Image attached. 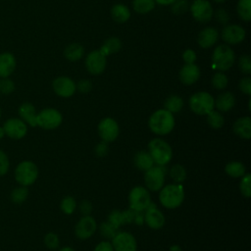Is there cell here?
Segmentation results:
<instances>
[{
  "label": "cell",
  "mask_w": 251,
  "mask_h": 251,
  "mask_svg": "<svg viewBox=\"0 0 251 251\" xmlns=\"http://www.w3.org/2000/svg\"><path fill=\"white\" fill-rule=\"evenodd\" d=\"M176 125L174 114L166 109L155 111L148 120L150 130L157 135H166L173 131Z\"/></svg>",
  "instance_id": "obj_1"
},
{
  "label": "cell",
  "mask_w": 251,
  "mask_h": 251,
  "mask_svg": "<svg viewBox=\"0 0 251 251\" xmlns=\"http://www.w3.org/2000/svg\"><path fill=\"white\" fill-rule=\"evenodd\" d=\"M159 200L166 209H176L184 200V188L181 183H171L164 185L159 190Z\"/></svg>",
  "instance_id": "obj_2"
},
{
  "label": "cell",
  "mask_w": 251,
  "mask_h": 251,
  "mask_svg": "<svg viewBox=\"0 0 251 251\" xmlns=\"http://www.w3.org/2000/svg\"><path fill=\"white\" fill-rule=\"evenodd\" d=\"M148 152L151 155L154 164L157 166H166L173 158V149L171 145L159 137L149 141Z\"/></svg>",
  "instance_id": "obj_3"
},
{
  "label": "cell",
  "mask_w": 251,
  "mask_h": 251,
  "mask_svg": "<svg viewBox=\"0 0 251 251\" xmlns=\"http://www.w3.org/2000/svg\"><path fill=\"white\" fill-rule=\"evenodd\" d=\"M14 176L19 185L28 187L36 181L38 177V168L32 161L24 160L16 166Z\"/></svg>",
  "instance_id": "obj_4"
},
{
  "label": "cell",
  "mask_w": 251,
  "mask_h": 251,
  "mask_svg": "<svg viewBox=\"0 0 251 251\" xmlns=\"http://www.w3.org/2000/svg\"><path fill=\"white\" fill-rule=\"evenodd\" d=\"M234 52L227 44H221L217 46L213 52V68L220 72H225L230 69L234 63Z\"/></svg>",
  "instance_id": "obj_5"
},
{
  "label": "cell",
  "mask_w": 251,
  "mask_h": 251,
  "mask_svg": "<svg viewBox=\"0 0 251 251\" xmlns=\"http://www.w3.org/2000/svg\"><path fill=\"white\" fill-rule=\"evenodd\" d=\"M189 107L194 114L204 116L214 110L215 99L209 92L198 91L190 96Z\"/></svg>",
  "instance_id": "obj_6"
},
{
  "label": "cell",
  "mask_w": 251,
  "mask_h": 251,
  "mask_svg": "<svg viewBox=\"0 0 251 251\" xmlns=\"http://www.w3.org/2000/svg\"><path fill=\"white\" fill-rule=\"evenodd\" d=\"M151 203V196L146 187L137 185L131 188L128 193L129 209L136 212H144Z\"/></svg>",
  "instance_id": "obj_7"
},
{
  "label": "cell",
  "mask_w": 251,
  "mask_h": 251,
  "mask_svg": "<svg viewBox=\"0 0 251 251\" xmlns=\"http://www.w3.org/2000/svg\"><path fill=\"white\" fill-rule=\"evenodd\" d=\"M62 122V114L54 108H45L36 115V126L46 130H52L59 127Z\"/></svg>",
  "instance_id": "obj_8"
},
{
  "label": "cell",
  "mask_w": 251,
  "mask_h": 251,
  "mask_svg": "<svg viewBox=\"0 0 251 251\" xmlns=\"http://www.w3.org/2000/svg\"><path fill=\"white\" fill-rule=\"evenodd\" d=\"M166 169L164 166H153L145 171L144 182L146 188L150 191H159L165 183Z\"/></svg>",
  "instance_id": "obj_9"
},
{
  "label": "cell",
  "mask_w": 251,
  "mask_h": 251,
  "mask_svg": "<svg viewBox=\"0 0 251 251\" xmlns=\"http://www.w3.org/2000/svg\"><path fill=\"white\" fill-rule=\"evenodd\" d=\"M2 126L5 135L13 140L23 139L27 134V125L20 118L7 119Z\"/></svg>",
  "instance_id": "obj_10"
},
{
  "label": "cell",
  "mask_w": 251,
  "mask_h": 251,
  "mask_svg": "<svg viewBox=\"0 0 251 251\" xmlns=\"http://www.w3.org/2000/svg\"><path fill=\"white\" fill-rule=\"evenodd\" d=\"M97 131L100 138L105 142H112L116 140L120 133V127L116 120L113 118H104L97 126Z\"/></svg>",
  "instance_id": "obj_11"
},
{
  "label": "cell",
  "mask_w": 251,
  "mask_h": 251,
  "mask_svg": "<svg viewBox=\"0 0 251 251\" xmlns=\"http://www.w3.org/2000/svg\"><path fill=\"white\" fill-rule=\"evenodd\" d=\"M114 251H136L137 242L135 237L127 231H118L112 238Z\"/></svg>",
  "instance_id": "obj_12"
},
{
  "label": "cell",
  "mask_w": 251,
  "mask_h": 251,
  "mask_svg": "<svg viewBox=\"0 0 251 251\" xmlns=\"http://www.w3.org/2000/svg\"><path fill=\"white\" fill-rule=\"evenodd\" d=\"M192 17L199 23H207L213 17V7L208 0H194L190 6Z\"/></svg>",
  "instance_id": "obj_13"
},
{
  "label": "cell",
  "mask_w": 251,
  "mask_h": 251,
  "mask_svg": "<svg viewBox=\"0 0 251 251\" xmlns=\"http://www.w3.org/2000/svg\"><path fill=\"white\" fill-rule=\"evenodd\" d=\"M97 229V223L90 215L82 216L75 227V236L78 239L85 240L91 237Z\"/></svg>",
  "instance_id": "obj_14"
},
{
  "label": "cell",
  "mask_w": 251,
  "mask_h": 251,
  "mask_svg": "<svg viewBox=\"0 0 251 251\" xmlns=\"http://www.w3.org/2000/svg\"><path fill=\"white\" fill-rule=\"evenodd\" d=\"M106 56L100 50H94L88 53L85 59L86 70L91 75H100L106 68Z\"/></svg>",
  "instance_id": "obj_15"
},
{
  "label": "cell",
  "mask_w": 251,
  "mask_h": 251,
  "mask_svg": "<svg viewBox=\"0 0 251 251\" xmlns=\"http://www.w3.org/2000/svg\"><path fill=\"white\" fill-rule=\"evenodd\" d=\"M54 92L63 98H68L74 95L76 90L75 81L68 76H58L52 82Z\"/></svg>",
  "instance_id": "obj_16"
},
{
  "label": "cell",
  "mask_w": 251,
  "mask_h": 251,
  "mask_svg": "<svg viewBox=\"0 0 251 251\" xmlns=\"http://www.w3.org/2000/svg\"><path fill=\"white\" fill-rule=\"evenodd\" d=\"M144 224L152 229H159L165 225L164 214L156 207L154 203H150L147 209L143 212Z\"/></svg>",
  "instance_id": "obj_17"
},
{
  "label": "cell",
  "mask_w": 251,
  "mask_h": 251,
  "mask_svg": "<svg viewBox=\"0 0 251 251\" xmlns=\"http://www.w3.org/2000/svg\"><path fill=\"white\" fill-rule=\"evenodd\" d=\"M245 29L238 25H227L222 30V38L226 44H238L244 40Z\"/></svg>",
  "instance_id": "obj_18"
},
{
  "label": "cell",
  "mask_w": 251,
  "mask_h": 251,
  "mask_svg": "<svg viewBox=\"0 0 251 251\" xmlns=\"http://www.w3.org/2000/svg\"><path fill=\"white\" fill-rule=\"evenodd\" d=\"M17 60L11 52L0 53V78L9 77L16 70Z\"/></svg>",
  "instance_id": "obj_19"
},
{
  "label": "cell",
  "mask_w": 251,
  "mask_h": 251,
  "mask_svg": "<svg viewBox=\"0 0 251 251\" xmlns=\"http://www.w3.org/2000/svg\"><path fill=\"white\" fill-rule=\"evenodd\" d=\"M200 77V69L195 64H185L179 71V79L185 85L195 83Z\"/></svg>",
  "instance_id": "obj_20"
},
{
  "label": "cell",
  "mask_w": 251,
  "mask_h": 251,
  "mask_svg": "<svg viewBox=\"0 0 251 251\" xmlns=\"http://www.w3.org/2000/svg\"><path fill=\"white\" fill-rule=\"evenodd\" d=\"M19 118L29 126H36V109L30 102H24L18 108Z\"/></svg>",
  "instance_id": "obj_21"
},
{
  "label": "cell",
  "mask_w": 251,
  "mask_h": 251,
  "mask_svg": "<svg viewBox=\"0 0 251 251\" xmlns=\"http://www.w3.org/2000/svg\"><path fill=\"white\" fill-rule=\"evenodd\" d=\"M134 211L128 209L126 211H118L114 210L108 215V222L114 225L116 227H120L123 225H127L133 222Z\"/></svg>",
  "instance_id": "obj_22"
},
{
  "label": "cell",
  "mask_w": 251,
  "mask_h": 251,
  "mask_svg": "<svg viewBox=\"0 0 251 251\" xmlns=\"http://www.w3.org/2000/svg\"><path fill=\"white\" fill-rule=\"evenodd\" d=\"M219 38V32L215 27L208 26L202 29L197 37V42L201 48L208 49L212 47Z\"/></svg>",
  "instance_id": "obj_23"
},
{
  "label": "cell",
  "mask_w": 251,
  "mask_h": 251,
  "mask_svg": "<svg viewBox=\"0 0 251 251\" xmlns=\"http://www.w3.org/2000/svg\"><path fill=\"white\" fill-rule=\"evenodd\" d=\"M233 132L242 139L251 138V118L249 116L237 119L232 126Z\"/></svg>",
  "instance_id": "obj_24"
},
{
  "label": "cell",
  "mask_w": 251,
  "mask_h": 251,
  "mask_svg": "<svg viewBox=\"0 0 251 251\" xmlns=\"http://www.w3.org/2000/svg\"><path fill=\"white\" fill-rule=\"evenodd\" d=\"M235 105V97L234 95L229 92L226 91L218 95L215 100V108L219 112H228L230 111Z\"/></svg>",
  "instance_id": "obj_25"
},
{
  "label": "cell",
  "mask_w": 251,
  "mask_h": 251,
  "mask_svg": "<svg viewBox=\"0 0 251 251\" xmlns=\"http://www.w3.org/2000/svg\"><path fill=\"white\" fill-rule=\"evenodd\" d=\"M133 163L139 171H147L154 166V161L148 151L141 150L135 153L133 157Z\"/></svg>",
  "instance_id": "obj_26"
},
{
  "label": "cell",
  "mask_w": 251,
  "mask_h": 251,
  "mask_svg": "<svg viewBox=\"0 0 251 251\" xmlns=\"http://www.w3.org/2000/svg\"><path fill=\"white\" fill-rule=\"evenodd\" d=\"M111 16L116 23L123 24L129 19L130 11L124 4H116L111 9Z\"/></svg>",
  "instance_id": "obj_27"
},
{
  "label": "cell",
  "mask_w": 251,
  "mask_h": 251,
  "mask_svg": "<svg viewBox=\"0 0 251 251\" xmlns=\"http://www.w3.org/2000/svg\"><path fill=\"white\" fill-rule=\"evenodd\" d=\"M225 172L227 176L233 178H239L246 174V168L239 161H231L225 166Z\"/></svg>",
  "instance_id": "obj_28"
},
{
  "label": "cell",
  "mask_w": 251,
  "mask_h": 251,
  "mask_svg": "<svg viewBox=\"0 0 251 251\" xmlns=\"http://www.w3.org/2000/svg\"><path fill=\"white\" fill-rule=\"evenodd\" d=\"M84 54V48L79 43H72L68 45L64 51L65 57L72 62H75L82 58Z\"/></svg>",
  "instance_id": "obj_29"
},
{
  "label": "cell",
  "mask_w": 251,
  "mask_h": 251,
  "mask_svg": "<svg viewBox=\"0 0 251 251\" xmlns=\"http://www.w3.org/2000/svg\"><path fill=\"white\" fill-rule=\"evenodd\" d=\"M122 47V42L118 37H109L107 38L104 43L102 44L100 51L105 55H110V54H114L116 52H118Z\"/></svg>",
  "instance_id": "obj_30"
},
{
  "label": "cell",
  "mask_w": 251,
  "mask_h": 251,
  "mask_svg": "<svg viewBox=\"0 0 251 251\" xmlns=\"http://www.w3.org/2000/svg\"><path fill=\"white\" fill-rule=\"evenodd\" d=\"M183 100L178 95H170L164 102V109L172 114L179 112L183 108Z\"/></svg>",
  "instance_id": "obj_31"
},
{
  "label": "cell",
  "mask_w": 251,
  "mask_h": 251,
  "mask_svg": "<svg viewBox=\"0 0 251 251\" xmlns=\"http://www.w3.org/2000/svg\"><path fill=\"white\" fill-rule=\"evenodd\" d=\"M28 197V189L26 186L19 185L15 187L10 193V199L15 204L24 203Z\"/></svg>",
  "instance_id": "obj_32"
},
{
  "label": "cell",
  "mask_w": 251,
  "mask_h": 251,
  "mask_svg": "<svg viewBox=\"0 0 251 251\" xmlns=\"http://www.w3.org/2000/svg\"><path fill=\"white\" fill-rule=\"evenodd\" d=\"M206 116H207V123L210 127H212L213 129H220L221 127H223L225 124V118L221 114V112L212 110Z\"/></svg>",
  "instance_id": "obj_33"
},
{
  "label": "cell",
  "mask_w": 251,
  "mask_h": 251,
  "mask_svg": "<svg viewBox=\"0 0 251 251\" xmlns=\"http://www.w3.org/2000/svg\"><path fill=\"white\" fill-rule=\"evenodd\" d=\"M236 11L242 21L249 22L251 20V0H238Z\"/></svg>",
  "instance_id": "obj_34"
},
{
  "label": "cell",
  "mask_w": 251,
  "mask_h": 251,
  "mask_svg": "<svg viewBox=\"0 0 251 251\" xmlns=\"http://www.w3.org/2000/svg\"><path fill=\"white\" fill-rule=\"evenodd\" d=\"M155 0H133V10L138 14H147L155 8Z\"/></svg>",
  "instance_id": "obj_35"
},
{
  "label": "cell",
  "mask_w": 251,
  "mask_h": 251,
  "mask_svg": "<svg viewBox=\"0 0 251 251\" xmlns=\"http://www.w3.org/2000/svg\"><path fill=\"white\" fill-rule=\"evenodd\" d=\"M170 176L175 183H182L186 179V171L183 166L176 164L170 169Z\"/></svg>",
  "instance_id": "obj_36"
},
{
  "label": "cell",
  "mask_w": 251,
  "mask_h": 251,
  "mask_svg": "<svg viewBox=\"0 0 251 251\" xmlns=\"http://www.w3.org/2000/svg\"><path fill=\"white\" fill-rule=\"evenodd\" d=\"M60 208H61L62 212L65 213L66 215H71L76 209V201L72 196H66L65 198L62 199Z\"/></svg>",
  "instance_id": "obj_37"
},
{
  "label": "cell",
  "mask_w": 251,
  "mask_h": 251,
  "mask_svg": "<svg viewBox=\"0 0 251 251\" xmlns=\"http://www.w3.org/2000/svg\"><path fill=\"white\" fill-rule=\"evenodd\" d=\"M239 190L240 193L246 197L249 198L251 196V175L245 174L241 176L240 182H239Z\"/></svg>",
  "instance_id": "obj_38"
},
{
  "label": "cell",
  "mask_w": 251,
  "mask_h": 251,
  "mask_svg": "<svg viewBox=\"0 0 251 251\" xmlns=\"http://www.w3.org/2000/svg\"><path fill=\"white\" fill-rule=\"evenodd\" d=\"M118 229H119L118 227H116L114 225H112L108 221L102 223L99 226V230H100L101 235H103L105 238H108V239H110V238L112 239L118 232Z\"/></svg>",
  "instance_id": "obj_39"
},
{
  "label": "cell",
  "mask_w": 251,
  "mask_h": 251,
  "mask_svg": "<svg viewBox=\"0 0 251 251\" xmlns=\"http://www.w3.org/2000/svg\"><path fill=\"white\" fill-rule=\"evenodd\" d=\"M227 82H228L227 76L224 73H222V72L215 73L213 77H212V85L216 89H219V90L225 89L226 87V85H227Z\"/></svg>",
  "instance_id": "obj_40"
},
{
  "label": "cell",
  "mask_w": 251,
  "mask_h": 251,
  "mask_svg": "<svg viewBox=\"0 0 251 251\" xmlns=\"http://www.w3.org/2000/svg\"><path fill=\"white\" fill-rule=\"evenodd\" d=\"M44 244L45 246L50 250H55L60 245V239L59 236L54 232H48L44 236Z\"/></svg>",
  "instance_id": "obj_41"
},
{
  "label": "cell",
  "mask_w": 251,
  "mask_h": 251,
  "mask_svg": "<svg viewBox=\"0 0 251 251\" xmlns=\"http://www.w3.org/2000/svg\"><path fill=\"white\" fill-rule=\"evenodd\" d=\"M15 88H16L15 82L11 78H9V77L1 78L0 93H2L4 95H9L15 91Z\"/></svg>",
  "instance_id": "obj_42"
},
{
  "label": "cell",
  "mask_w": 251,
  "mask_h": 251,
  "mask_svg": "<svg viewBox=\"0 0 251 251\" xmlns=\"http://www.w3.org/2000/svg\"><path fill=\"white\" fill-rule=\"evenodd\" d=\"M10 170V159L5 151L0 149V176H4Z\"/></svg>",
  "instance_id": "obj_43"
},
{
  "label": "cell",
  "mask_w": 251,
  "mask_h": 251,
  "mask_svg": "<svg viewBox=\"0 0 251 251\" xmlns=\"http://www.w3.org/2000/svg\"><path fill=\"white\" fill-rule=\"evenodd\" d=\"M172 5V11L176 15H181L188 9V2L186 0H176Z\"/></svg>",
  "instance_id": "obj_44"
},
{
  "label": "cell",
  "mask_w": 251,
  "mask_h": 251,
  "mask_svg": "<svg viewBox=\"0 0 251 251\" xmlns=\"http://www.w3.org/2000/svg\"><path fill=\"white\" fill-rule=\"evenodd\" d=\"M238 66L243 74H246V75L251 74V59L249 55L245 54L240 56L238 61Z\"/></svg>",
  "instance_id": "obj_45"
},
{
  "label": "cell",
  "mask_w": 251,
  "mask_h": 251,
  "mask_svg": "<svg viewBox=\"0 0 251 251\" xmlns=\"http://www.w3.org/2000/svg\"><path fill=\"white\" fill-rule=\"evenodd\" d=\"M238 87L242 93L249 96L251 94V78L249 76H245L241 78V80L239 81Z\"/></svg>",
  "instance_id": "obj_46"
},
{
  "label": "cell",
  "mask_w": 251,
  "mask_h": 251,
  "mask_svg": "<svg viewBox=\"0 0 251 251\" xmlns=\"http://www.w3.org/2000/svg\"><path fill=\"white\" fill-rule=\"evenodd\" d=\"M95 154L98 156V157H104L107 155L108 151H109V146H108V142H105V141H101L99 142L96 146H95Z\"/></svg>",
  "instance_id": "obj_47"
},
{
  "label": "cell",
  "mask_w": 251,
  "mask_h": 251,
  "mask_svg": "<svg viewBox=\"0 0 251 251\" xmlns=\"http://www.w3.org/2000/svg\"><path fill=\"white\" fill-rule=\"evenodd\" d=\"M76 86V89L81 92V93H87L91 90L92 88V83L90 80L88 79H82V80H79L77 82V84H75Z\"/></svg>",
  "instance_id": "obj_48"
},
{
  "label": "cell",
  "mask_w": 251,
  "mask_h": 251,
  "mask_svg": "<svg viewBox=\"0 0 251 251\" xmlns=\"http://www.w3.org/2000/svg\"><path fill=\"white\" fill-rule=\"evenodd\" d=\"M182 59L185 64H194L196 61V53L191 49H186L182 53Z\"/></svg>",
  "instance_id": "obj_49"
},
{
  "label": "cell",
  "mask_w": 251,
  "mask_h": 251,
  "mask_svg": "<svg viewBox=\"0 0 251 251\" xmlns=\"http://www.w3.org/2000/svg\"><path fill=\"white\" fill-rule=\"evenodd\" d=\"M79 210L83 216H88L92 212V204L88 200H82L79 204Z\"/></svg>",
  "instance_id": "obj_50"
},
{
  "label": "cell",
  "mask_w": 251,
  "mask_h": 251,
  "mask_svg": "<svg viewBox=\"0 0 251 251\" xmlns=\"http://www.w3.org/2000/svg\"><path fill=\"white\" fill-rule=\"evenodd\" d=\"M216 18H217L218 22H220L223 25H226L228 22V20H229L228 13L226 10H224V9H218L217 10Z\"/></svg>",
  "instance_id": "obj_51"
},
{
  "label": "cell",
  "mask_w": 251,
  "mask_h": 251,
  "mask_svg": "<svg viewBox=\"0 0 251 251\" xmlns=\"http://www.w3.org/2000/svg\"><path fill=\"white\" fill-rule=\"evenodd\" d=\"M93 251H114V248L112 246V243L108 240H104L99 242Z\"/></svg>",
  "instance_id": "obj_52"
},
{
  "label": "cell",
  "mask_w": 251,
  "mask_h": 251,
  "mask_svg": "<svg viewBox=\"0 0 251 251\" xmlns=\"http://www.w3.org/2000/svg\"><path fill=\"white\" fill-rule=\"evenodd\" d=\"M133 222H134L137 226L143 225V224H144V215H143V212H136V211H134Z\"/></svg>",
  "instance_id": "obj_53"
},
{
  "label": "cell",
  "mask_w": 251,
  "mask_h": 251,
  "mask_svg": "<svg viewBox=\"0 0 251 251\" xmlns=\"http://www.w3.org/2000/svg\"><path fill=\"white\" fill-rule=\"evenodd\" d=\"M176 0H155L156 3L160 4V5H171L175 2Z\"/></svg>",
  "instance_id": "obj_54"
},
{
  "label": "cell",
  "mask_w": 251,
  "mask_h": 251,
  "mask_svg": "<svg viewBox=\"0 0 251 251\" xmlns=\"http://www.w3.org/2000/svg\"><path fill=\"white\" fill-rule=\"evenodd\" d=\"M169 251H181V248H180V246H179V245H177V244H174V245H172V246L170 247Z\"/></svg>",
  "instance_id": "obj_55"
},
{
  "label": "cell",
  "mask_w": 251,
  "mask_h": 251,
  "mask_svg": "<svg viewBox=\"0 0 251 251\" xmlns=\"http://www.w3.org/2000/svg\"><path fill=\"white\" fill-rule=\"evenodd\" d=\"M58 251H75V250L73 249V248L70 247V246H64V247L60 248Z\"/></svg>",
  "instance_id": "obj_56"
},
{
  "label": "cell",
  "mask_w": 251,
  "mask_h": 251,
  "mask_svg": "<svg viewBox=\"0 0 251 251\" xmlns=\"http://www.w3.org/2000/svg\"><path fill=\"white\" fill-rule=\"evenodd\" d=\"M4 136H6L4 128H3V126H0V139H2Z\"/></svg>",
  "instance_id": "obj_57"
},
{
  "label": "cell",
  "mask_w": 251,
  "mask_h": 251,
  "mask_svg": "<svg viewBox=\"0 0 251 251\" xmlns=\"http://www.w3.org/2000/svg\"><path fill=\"white\" fill-rule=\"evenodd\" d=\"M213 1H215L216 3H224V2L226 1V0H213Z\"/></svg>",
  "instance_id": "obj_58"
},
{
  "label": "cell",
  "mask_w": 251,
  "mask_h": 251,
  "mask_svg": "<svg viewBox=\"0 0 251 251\" xmlns=\"http://www.w3.org/2000/svg\"><path fill=\"white\" fill-rule=\"evenodd\" d=\"M1 117H2V110H1V107H0V120H1Z\"/></svg>",
  "instance_id": "obj_59"
},
{
  "label": "cell",
  "mask_w": 251,
  "mask_h": 251,
  "mask_svg": "<svg viewBox=\"0 0 251 251\" xmlns=\"http://www.w3.org/2000/svg\"><path fill=\"white\" fill-rule=\"evenodd\" d=\"M0 81H1V78H0Z\"/></svg>",
  "instance_id": "obj_60"
}]
</instances>
